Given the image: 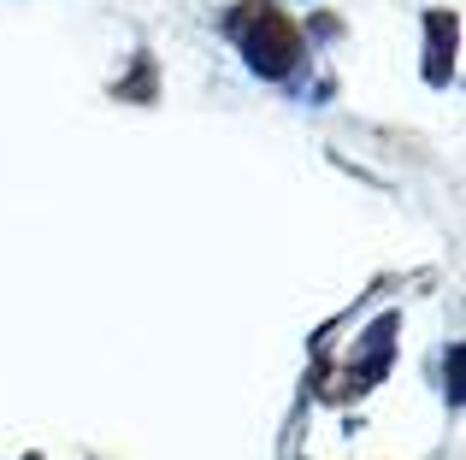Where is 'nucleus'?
Segmentation results:
<instances>
[{"mask_svg": "<svg viewBox=\"0 0 466 460\" xmlns=\"http://www.w3.org/2000/svg\"><path fill=\"white\" fill-rule=\"evenodd\" d=\"M225 30L237 35V47L248 54V65L260 77H289V65L301 59V30L278 0H242V6H230Z\"/></svg>", "mask_w": 466, "mask_h": 460, "instance_id": "1", "label": "nucleus"}]
</instances>
